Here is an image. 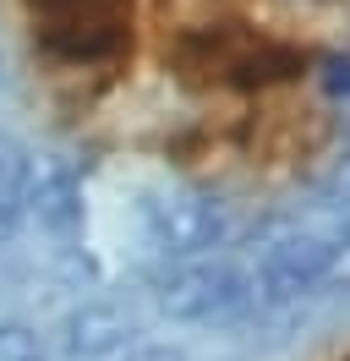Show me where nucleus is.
Here are the masks:
<instances>
[{
    "instance_id": "f03ea898",
    "label": "nucleus",
    "mask_w": 350,
    "mask_h": 361,
    "mask_svg": "<svg viewBox=\"0 0 350 361\" xmlns=\"http://www.w3.org/2000/svg\"><path fill=\"white\" fill-rule=\"evenodd\" d=\"M22 17L49 66L61 71H121L131 61L137 0H22Z\"/></svg>"
},
{
    "instance_id": "7ed1b4c3",
    "label": "nucleus",
    "mask_w": 350,
    "mask_h": 361,
    "mask_svg": "<svg viewBox=\"0 0 350 361\" xmlns=\"http://www.w3.org/2000/svg\"><path fill=\"white\" fill-rule=\"evenodd\" d=\"M28 214H33V159L0 137V247L17 235Z\"/></svg>"
},
{
    "instance_id": "f257e3e1",
    "label": "nucleus",
    "mask_w": 350,
    "mask_h": 361,
    "mask_svg": "<svg viewBox=\"0 0 350 361\" xmlns=\"http://www.w3.org/2000/svg\"><path fill=\"white\" fill-rule=\"evenodd\" d=\"M164 66L181 88L192 93H241V99H262L274 88L301 82L312 55L301 39H290L279 27L241 17V11H214V17H192L164 39Z\"/></svg>"
},
{
    "instance_id": "20e7f679",
    "label": "nucleus",
    "mask_w": 350,
    "mask_h": 361,
    "mask_svg": "<svg viewBox=\"0 0 350 361\" xmlns=\"http://www.w3.org/2000/svg\"><path fill=\"white\" fill-rule=\"evenodd\" d=\"M0 361H39V345L22 329H0Z\"/></svg>"
}]
</instances>
